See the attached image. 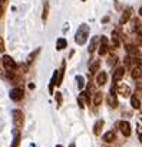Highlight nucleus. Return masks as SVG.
Returning a JSON list of instances; mask_svg holds the SVG:
<instances>
[{
	"label": "nucleus",
	"instance_id": "f257e3e1",
	"mask_svg": "<svg viewBox=\"0 0 142 147\" xmlns=\"http://www.w3.org/2000/svg\"><path fill=\"white\" fill-rule=\"evenodd\" d=\"M89 32H91V29H89V26H88L86 23L81 25V26H79V29L76 30L75 42H76L78 45H85V43H86V40H88V38H89Z\"/></svg>",
	"mask_w": 142,
	"mask_h": 147
},
{
	"label": "nucleus",
	"instance_id": "f03ea898",
	"mask_svg": "<svg viewBox=\"0 0 142 147\" xmlns=\"http://www.w3.org/2000/svg\"><path fill=\"white\" fill-rule=\"evenodd\" d=\"M12 115H13V124H15V127L17 130H20L23 127V124H25V114H23V111L22 110H13Z\"/></svg>",
	"mask_w": 142,
	"mask_h": 147
},
{
	"label": "nucleus",
	"instance_id": "7ed1b4c3",
	"mask_svg": "<svg viewBox=\"0 0 142 147\" xmlns=\"http://www.w3.org/2000/svg\"><path fill=\"white\" fill-rule=\"evenodd\" d=\"M2 65L5 66V69H6L7 72H13V71L17 69V63H16L15 59H13L12 56H9V55H5V56L2 58Z\"/></svg>",
	"mask_w": 142,
	"mask_h": 147
},
{
	"label": "nucleus",
	"instance_id": "20e7f679",
	"mask_svg": "<svg viewBox=\"0 0 142 147\" xmlns=\"http://www.w3.org/2000/svg\"><path fill=\"white\" fill-rule=\"evenodd\" d=\"M9 97H10V100H12V101L19 102L20 100H23V97H25V91H23V88H22V87H16V88L10 90Z\"/></svg>",
	"mask_w": 142,
	"mask_h": 147
},
{
	"label": "nucleus",
	"instance_id": "39448f33",
	"mask_svg": "<svg viewBox=\"0 0 142 147\" xmlns=\"http://www.w3.org/2000/svg\"><path fill=\"white\" fill-rule=\"evenodd\" d=\"M125 75V66H118L113 71V75H112V82L113 84H119V81L123 78Z\"/></svg>",
	"mask_w": 142,
	"mask_h": 147
},
{
	"label": "nucleus",
	"instance_id": "423d86ee",
	"mask_svg": "<svg viewBox=\"0 0 142 147\" xmlns=\"http://www.w3.org/2000/svg\"><path fill=\"white\" fill-rule=\"evenodd\" d=\"M108 51H109V40H108L106 36H102V38H101V45H99L98 52H99L101 56H105V55L108 53Z\"/></svg>",
	"mask_w": 142,
	"mask_h": 147
},
{
	"label": "nucleus",
	"instance_id": "0eeeda50",
	"mask_svg": "<svg viewBox=\"0 0 142 147\" xmlns=\"http://www.w3.org/2000/svg\"><path fill=\"white\" fill-rule=\"evenodd\" d=\"M132 7H125L122 15H121V19H119V25H125L131 20V16H132Z\"/></svg>",
	"mask_w": 142,
	"mask_h": 147
},
{
	"label": "nucleus",
	"instance_id": "6e6552de",
	"mask_svg": "<svg viewBox=\"0 0 142 147\" xmlns=\"http://www.w3.org/2000/svg\"><path fill=\"white\" fill-rule=\"evenodd\" d=\"M119 130H121V133H122L125 137H129L131 133H132L131 123H128V121H121V123H119Z\"/></svg>",
	"mask_w": 142,
	"mask_h": 147
},
{
	"label": "nucleus",
	"instance_id": "1a4fd4ad",
	"mask_svg": "<svg viewBox=\"0 0 142 147\" xmlns=\"http://www.w3.org/2000/svg\"><path fill=\"white\" fill-rule=\"evenodd\" d=\"M126 52H128V56H132V58H138L141 55V51L135 46V45H126L125 46Z\"/></svg>",
	"mask_w": 142,
	"mask_h": 147
},
{
	"label": "nucleus",
	"instance_id": "9d476101",
	"mask_svg": "<svg viewBox=\"0 0 142 147\" xmlns=\"http://www.w3.org/2000/svg\"><path fill=\"white\" fill-rule=\"evenodd\" d=\"M65 69H66V62L63 61V62H62V66H60V69H57V82H56V85H57V87H60V85H62V82H63Z\"/></svg>",
	"mask_w": 142,
	"mask_h": 147
},
{
	"label": "nucleus",
	"instance_id": "9b49d317",
	"mask_svg": "<svg viewBox=\"0 0 142 147\" xmlns=\"http://www.w3.org/2000/svg\"><path fill=\"white\" fill-rule=\"evenodd\" d=\"M106 102H108V105L111 107V108H116L118 107V98H116V94H108V97H106Z\"/></svg>",
	"mask_w": 142,
	"mask_h": 147
},
{
	"label": "nucleus",
	"instance_id": "f8f14e48",
	"mask_svg": "<svg viewBox=\"0 0 142 147\" xmlns=\"http://www.w3.org/2000/svg\"><path fill=\"white\" fill-rule=\"evenodd\" d=\"M106 80H108V75H106V72H103V71H101L98 75H96V84H98L99 87L105 85V84H106Z\"/></svg>",
	"mask_w": 142,
	"mask_h": 147
},
{
	"label": "nucleus",
	"instance_id": "ddd939ff",
	"mask_svg": "<svg viewBox=\"0 0 142 147\" xmlns=\"http://www.w3.org/2000/svg\"><path fill=\"white\" fill-rule=\"evenodd\" d=\"M20 138H22V136H20V130H15L13 131V141H12V146L10 147H19L20 146Z\"/></svg>",
	"mask_w": 142,
	"mask_h": 147
},
{
	"label": "nucleus",
	"instance_id": "4468645a",
	"mask_svg": "<svg viewBox=\"0 0 142 147\" xmlns=\"http://www.w3.org/2000/svg\"><path fill=\"white\" fill-rule=\"evenodd\" d=\"M118 92H119L122 97H129V95L132 94L131 87H128V85H119V87H118Z\"/></svg>",
	"mask_w": 142,
	"mask_h": 147
},
{
	"label": "nucleus",
	"instance_id": "2eb2a0df",
	"mask_svg": "<svg viewBox=\"0 0 142 147\" xmlns=\"http://www.w3.org/2000/svg\"><path fill=\"white\" fill-rule=\"evenodd\" d=\"M102 101H103V92H101V91H98V92H95L93 94V98H92V102H93V105H101L102 104Z\"/></svg>",
	"mask_w": 142,
	"mask_h": 147
},
{
	"label": "nucleus",
	"instance_id": "dca6fc26",
	"mask_svg": "<svg viewBox=\"0 0 142 147\" xmlns=\"http://www.w3.org/2000/svg\"><path fill=\"white\" fill-rule=\"evenodd\" d=\"M103 120H98L96 123H95V125H93V134L95 136H99L101 133H102V128H103Z\"/></svg>",
	"mask_w": 142,
	"mask_h": 147
},
{
	"label": "nucleus",
	"instance_id": "f3484780",
	"mask_svg": "<svg viewBox=\"0 0 142 147\" xmlns=\"http://www.w3.org/2000/svg\"><path fill=\"white\" fill-rule=\"evenodd\" d=\"M131 75H132L133 80H139V78H142V68H141V66H135V68H132Z\"/></svg>",
	"mask_w": 142,
	"mask_h": 147
},
{
	"label": "nucleus",
	"instance_id": "a211bd4d",
	"mask_svg": "<svg viewBox=\"0 0 142 147\" xmlns=\"http://www.w3.org/2000/svg\"><path fill=\"white\" fill-rule=\"evenodd\" d=\"M65 48H67V40L65 38H59L56 40V49L57 51H63Z\"/></svg>",
	"mask_w": 142,
	"mask_h": 147
},
{
	"label": "nucleus",
	"instance_id": "6ab92c4d",
	"mask_svg": "<svg viewBox=\"0 0 142 147\" xmlns=\"http://www.w3.org/2000/svg\"><path fill=\"white\" fill-rule=\"evenodd\" d=\"M115 138H116L115 131H108V133H105V134H103V137H102V140H103L105 143H112Z\"/></svg>",
	"mask_w": 142,
	"mask_h": 147
},
{
	"label": "nucleus",
	"instance_id": "aec40b11",
	"mask_svg": "<svg viewBox=\"0 0 142 147\" xmlns=\"http://www.w3.org/2000/svg\"><path fill=\"white\" fill-rule=\"evenodd\" d=\"M98 42H99V39H98L96 36L92 38V40H91V43H89V48H88L89 53H93V52L96 51V48H98Z\"/></svg>",
	"mask_w": 142,
	"mask_h": 147
},
{
	"label": "nucleus",
	"instance_id": "412c9836",
	"mask_svg": "<svg viewBox=\"0 0 142 147\" xmlns=\"http://www.w3.org/2000/svg\"><path fill=\"white\" fill-rule=\"evenodd\" d=\"M99 66H101V61H99V59L93 61V62L89 65V72H91V74H96V71H99Z\"/></svg>",
	"mask_w": 142,
	"mask_h": 147
},
{
	"label": "nucleus",
	"instance_id": "4be33fe9",
	"mask_svg": "<svg viewBox=\"0 0 142 147\" xmlns=\"http://www.w3.org/2000/svg\"><path fill=\"white\" fill-rule=\"evenodd\" d=\"M56 82H57V71L53 72V77H52L50 84H49V92H50V94H53V87L56 85Z\"/></svg>",
	"mask_w": 142,
	"mask_h": 147
},
{
	"label": "nucleus",
	"instance_id": "5701e85b",
	"mask_svg": "<svg viewBox=\"0 0 142 147\" xmlns=\"http://www.w3.org/2000/svg\"><path fill=\"white\" fill-rule=\"evenodd\" d=\"M47 16H49V2H45V3H43V13H42L43 22L47 20Z\"/></svg>",
	"mask_w": 142,
	"mask_h": 147
},
{
	"label": "nucleus",
	"instance_id": "b1692460",
	"mask_svg": "<svg viewBox=\"0 0 142 147\" xmlns=\"http://www.w3.org/2000/svg\"><path fill=\"white\" fill-rule=\"evenodd\" d=\"M131 105H132V108L138 110V108L141 107V101H139V98H136L135 95H132V97H131Z\"/></svg>",
	"mask_w": 142,
	"mask_h": 147
},
{
	"label": "nucleus",
	"instance_id": "393cba45",
	"mask_svg": "<svg viewBox=\"0 0 142 147\" xmlns=\"http://www.w3.org/2000/svg\"><path fill=\"white\" fill-rule=\"evenodd\" d=\"M112 45H113L115 48H119V45H121V40H119V36H118L116 32L112 33Z\"/></svg>",
	"mask_w": 142,
	"mask_h": 147
},
{
	"label": "nucleus",
	"instance_id": "a878e982",
	"mask_svg": "<svg viewBox=\"0 0 142 147\" xmlns=\"http://www.w3.org/2000/svg\"><path fill=\"white\" fill-rule=\"evenodd\" d=\"M76 81H78L79 90H83V87H85V78H83L82 75H78V77H76Z\"/></svg>",
	"mask_w": 142,
	"mask_h": 147
},
{
	"label": "nucleus",
	"instance_id": "bb28decb",
	"mask_svg": "<svg viewBox=\"0 0 142 147\" xmlns=\"http://www.w3.org/2000/svg\"><path fill=\"white\" fill-rule=\"evenodd\" d=\"M78 102H79V107H81V108H85V104H86V98H85V95H83V92L81 94V97H79V100H78Z\"/></svg>",
	"mask_w": 142,
	"mask_h": 147
},
{
	"label": "nucleus",
	"instance_id": "cd10ccee",
	"mask_svg": "<svg viewBox=\"0 0 142 147\" xmlns=\"http://www.w3.org/2000/svg\"><path fill=\"white\" fill-rule=\"evenodd\" d=\"M39 52H40V48H37V49H36V51H35V52H32V53H30V55H29V58H27V62H29V63H30V62H32V61H33V59H35V58H36V55H37V53H39Z\"/></svg>",
	"mask_w": 142,
	"mask_h": 147
},
{
	"label": "nucleus",
	"instance_id": "c85d7f7f",
	"mask_svg": "<svg viewBox=\"0 0 142 147\" xmlns=\"http://www.w3.org/2000/svg\"><path fill=\"white\" fill-rule=\"evenodd\" d=\"M56 102H57V107L62 105V92H56Z\"/></svg>",
	"mask_w": 142,
	"mask_h": 147
},
{
	"label": "nucleus",
	"instance_id": "c756f323",
	"mask_svg": "<svg viewBox=\"0 0 142 147\" xmlns=\"http://www.w3.org/2000/svg\"><path fill=\"white\" fill-rule=\"evenodd\" d=\"M115 63H116V56H115V55H111V56H109V65L112 66V65H115Z\"/></svg>",
	"mask_w": 142,
	"mask_h": 147
},
{
	"label": "nucleus",
	"instance_id": "7c9ffc66",
	"mask_svg": "<svg viewBox=\"0 0 142 147\" xmlns=\"http://www.w3.org/2000/svg\"><path fill=\"white\" fill-rule=\"evenodd\" d=\"M5 40H3V38L0 36V52H5Z\"/></svg>",
	"mask_w": 142,
	"mask_h": 147
},
{
	"label": "nucleus",
	"instance_id": "2f4dec72",
	"mask_svg": "<svg viewBox=\"0 0 142 147\" xmlns=\"http://www.w3.org/2000/svg\"><path fill=\"white\" fill-rule=\"evenodd\" d=\"M136 33H138V36H141V39H142V26H136Z\"/></svg>",
	"mask_w": 142,
	"mask_h": 147
},
{
	"label": "nucleus",
	"instance_id": "473e14b6",
	"mask_svg": "<svg viewBox=\"0 0 142 147\" xmlns=\"http://www.w3.org/2000/svg\"><path fill=\"white\" fill-rule=\"evenodd\" d=\"M3 13H5V7H3V2H0V19H2V16H3Z\"/></svg>",
	"mask_w": 142,
	"mask_h": 147
},
{
	"label": "nucleus",
	"instance_id": "72a5a7b5",
	"mask_svg": "<svg viewBox=\"0 0 142 147\" xmlns=\"http://www.w3.org/2000/svg\"><path fill=\"white\" fill-rule=\"evenodd\" d=\"M69 147H76V146H75V143H72V144H70Z\"/></svg>",
	"mask_w": 142,
	"mask_h": 147
},
{
	"label": "nucleus",
	"instance_id": "f704fd0d",
	"mask_svg": "<svg viewBox=\"0 0 142 147\" xmlns=\"http://www.w3.org/2000/svg\"><path fill=\"white\" fill-rule=\"evenodd\" d=\"M139 15H141V16H142V7H141V9H139Z\"/></svg>",
	"mask_w": 142,
	"mask_h": 147
},
{
	"label": "nucleus",
	"instance_id": "c9c22d12",
	"mask_svg": "<svg viewBox=\"0 0 142 147\" xmlns=\"http://www.w3.org/2000/svg\"><path fill=\"white\" fill-rule=\"evenodd\" d=\"M0 66H2V58H0Z\"/></svg>",
	"mask_w": 142,
	"mask_h": 147
},
{
	"label": "nucleus",
	"instance_id": "e433bc0d",
	"mask_svg": "<svg viewBox=\"0 0 142 147\" xmlns=\"http://www.w3.org/2000/svg\"><path fill=\"white\" fill-rule=\"evenodd\" d=\"M56 147H62V146H56Z\"/></svg>",
	"mask_w": 142,
	"mask_h": 147
},
{
	"label": "nucleus",
	"instance_id": "4c0bfd02",
	"mask_svg": "<svg viewBox=\"0 0 142 147\" xmlns=\"http://www.w3.org/2000/svg\"><path fill=\"white\" fill-rule=\"evenodd\" d=\"M82 2H85V0H82Z\"/></svg>",
	"mask_w": 142,
	"mask_h": 147
}]
</instances>
